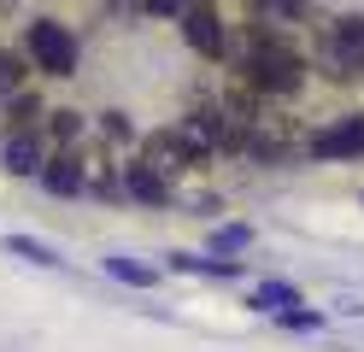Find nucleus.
Returning <instances> with one entry per match:
<instances>
[{"instance_id": "obj_1", "label": "nucleus", "mask_w": 364, "mask_h": 352, "mask_svg": "<svg viewBox=\"0 0 364 352\" xmlns=\"http://www.w3.org/2000/svg\"><path fill=\"white\" fill-rule=\"evenodd\" d=\"M247 82H253L259 94H294L306 82V65H300V53L282 41V36H270V30H259L253 23V53H247Z\"/></svg>"}, {"instance_id": "obj_2", "label": "nucleus", "mask_w": 364, "mask_h": 352, "mask_svg": "<svg viewBox=\"0 0 364 352\" xmlns=\"http://www.w3.org/2000/svg\"><path fill=\"white\" fill-rule=\"evenodd\" d=\"M24 47H30L36 70H48V77H71V70H77V36L65 30L59 18H36Z\"/></svg>"}, {"instance_id": "obj_3", "label": "nucleus", "mask_w": 364, "mask_h": 352, "mask_svg": "<svg viewBox=\"0 0 364 352\" xmlns=\"http://www.w3.org/2000/svg\"><path fill=\"white\" fill-rule=\"evenodd\" d=\"M306 153H317V159H358L364 153V117L358 112L353 117H335L329 129H317L306 141Z\"/></svg>"}, {"instance_id": "obj_4", "label": "nucleus", "mask_w": 364, "mask_h": 352, "mask_svg": "<svg viewBox=\"0 0 364 352\" xmlns=\"http://www.w3.org/2000/svg\"><path fill=\"white\" fill-rule=\"evenodd\" d=\"M141 159L153 164V171H165V176H182V171H188V164L200 159L194 147H188V141H182L176 129H159V135H147L141 141Z\"/></svg>"}, {"instance_id": "obj_5", "label": "nucleus", "mask_w": 364, "mask_h": 352, "mask_svg": "<svg viewBox=\"0 0 364 352\" xmlns=\"http://www.w3.org/2000/svg\"><path fill=\"white\" fill-rule=\"evenodd\" d=\"M182 36H188V47L200 59H218L223 53V18L212 6H194V12H182Z\"/></svg>"}, {"instance_id": "obj_6", "label": "nucleus", "mask_w": 364, "mask_h": 352, "mask_svg": "<svg viewBox=\"0 0 364 352\" xmlns=\"http://www.w3.org/2000/svg\"><path fill=\"white\" fill-rule=\"evenodd\" d=\"M6 171H12V176H41V141H36L30 129H12V141H6Z\"/></svg>"}, {"instance_id": "obj_7", "label": "nucleus", "mask_w": 364, "mask_h": 352, "mask_svg": "<svg viewBox=\"0 0 364 352\" xmlns=\"http://www.w3.org/2000/svg\"><path fill=\"white\" fill-rule=\"evenodd\" d=\"M124 182H129V194H135V200H147V206H165V194H171V176H165V171H153L147 159H141V164H129V176H124Z\"/></svg>"}, {"instance_id": "obj_8", "label": "nucleus", "mask_w": 364, "mask_h": 352, "mask_svg": "<svg viewBox=\"0 0 364 352\" xmlns=\"http://www.w3.org/2000/svg\"><path fill=\"white\" fill-rule=\"evenodd\" d=\"M335 53L347 59L353 70H364V18H341L335 23Z\"/></svg>"}, {"instance_id": "obj_9", "label": "nucleus", "mask_w": 364, "mask_h": 352, "mask_svg": "<svg viewBox=\"0 0 364 352\" xmlns=\"http://www.w3.org/2000/svg\"><path fill=\"white\" fill-rule=\"evenodd\" d=\"M41 182H48L53 194H77L82 171H77V159H53V164H41Z\"/></svg>"}, {"instance_id": "obj_10", "label": "nucleus", "mask_w": 364, "mask_h": 352, "mask_svg": "<svg viewBox=\"0 0 364 352\" xmlns=\"http://www.w3.org/2000/svg\"><path fill=\"white\" fill-rule=\"evenodd\" d=\"M253 18H282V23H306V0H253Z\"/></svg>"}, {"instance_id": "obj_11", "label": "nucleus", "mask_w": 364, "mask_h": 352, "mask_svg": "<svg viewBox=\"0 0 364 352\" xmlns=\"http://www.w3.org/2000/svg\"><path fill=\"white\" fill-rule=\"evenodd\" d=\"M106 270L124 276V282H135V288H147V282H153V270L147 265H129V258H106Z\"/></svg>"}, {"instance_id": "obj_12", "label": "nucleus", "mask_w": 364, "mask_h": 352, "mask_svg": "<svg viewBox=\"0 0 364 352\" xmlns=\"http://www.w3.org/2000/svg\"><path fill=\"white\" fill-rule=\"evenodd\" d=\"M36 112H41V106H36V94L18 88V94H12V124H18V129H30V124H36Z\"/></svg>"}, {"instance_id": "obj_13", "label": "nucleus", "mask_w": 364, "mask_h": 352, "mask_svg": "<svg viewBox=\"0 0 364 352\" xmlns=\"http://www.w3.org/2000/svg\"><path fill=\"white\" fill-rule=\"evenodd\" d=\"M18 88H24V70H18L12 53H0V94H18Z\"/></svg>"}, {"instance_id": "obj_14", "label": "nucleus", "mask_w": 364, "mask_h": 352, "mask_svg": "<svg viewBox=\"0 0 364 352\" xmlns=\"http://www.w3.org/2000/svg\"><path fill=\"white\" fill-rule=\"evenodd\" d=\"M82 135V117L77 112H53V141H77Z\"/></svg>"}, {"instance_id": "obj_15", "label": "nucleus", "mask_w": 364, "mask_h": 352, "mask_svg": "<svg viewBox=\"0 0 364 352\" xmlns=\"http://www.w3.org/2000/svg\"><path fill=\"white\" fill-rule=\"evenodd\" d=\"M12 252H24V258H36V265H59V258L41 247V241H24V235H12Z\"/></svg>"}, {"instance_id": "obj_16", "label": "nucleus", "mask_w": 364, "mask_h": 352, "mask_svg": "<svg viewBox=\"0 0 364 352\" xmlns=\"http://www.w3.org/2000/svg\"><path fill=\"white\" fill-rule=\"evenodd\" d=\"M106 135L112 141H129V117L124 112H106Z\"/></svg>"}, {"instance_id": "obj_17", "label": "nucleus", "mask_w": 364, "mask_h": 352, "mask_svg": "<svg viewBox=\"0 0 364 352\" xmlns=\"http://www.w3.org/2000/svg\"><path fill=\"white\" fill-rule=\"evenodd\" d=\"M259 299H264V305H288L294 294H288V288H277V282H270V288H259Z\"/></svg>"}]
</instances>
